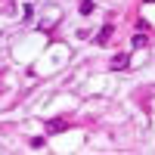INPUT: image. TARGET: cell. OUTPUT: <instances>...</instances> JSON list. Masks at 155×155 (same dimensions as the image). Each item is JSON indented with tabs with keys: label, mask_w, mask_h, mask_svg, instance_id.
Returning a JSON list of instances; mask_svg holds the SVG:
<instances>
[{
	"label": "cell",
	"mask_w": 155,
	"mask_h": 155,
	"mask_svg": "<svg viewBox=\"0 0 155 155\" xmlns=\"http://www.w3.org/2000/svg\"><path fill=\"white\" fill-rule=\"evenodd\" d=\"M127 65V53H118V56H112V62H109V68L112 71H121Z\"/></svg>",
	"instance_id": "cell-1"
},
{
	"label": "cell",
	"mask_w": 155,
	"mask_h": 155,
	"mask_svg": "<svg viewBox=\"0 0 155 155\" xmlns=\"http://www.w3.org/2000/svg\"><path fill=\"white\" fill-rule=\"evenodd\" d=\"M65 127H68L65 121H47V130L50 134H59V130H65Z\"/></svg>",
	"instance_id": "cell-2"
},
{
	"label": "cell",
	"mask_w": 155,
	"mask_h": 155,
	"mask_svg": "<svg viewBox=\"0 0 155 155\" xmlns=\"http://www.w3.org/2000/svg\"><path fill=\"white\" fill-rule=\"evenodd\" d=\"M109 37H112V25H106V28H102V31L96 34V44L102 47V44H106V41H109Z\"/></svg>",
	"instance_id": "cell-3"
},
{
	"label": "cell",
	"mask_w": 155,
	"mask_h": 155,
	"mask_svg": "<svg viewBox=\"0 0 155 155\" xmlns=\"http://www.w3.org/2000/svg\"><path fill=\"white\" fill-rule=\"evenodd\" d=\"M134 47H146V34H143V31H140V34L134 37Z\"/></svg>",
	"instance_id": "cell-4"
},
{
	"label": "cell",
	"mask_w": 155,
	"mask_h": 155,
	"mask_svg": "<svg viewBox=\"0 0 155 155\" xmlns=\"http://www.w3.org/2000/svg\"><path fill=\"white\" fill-rule=\"evenodd\" d=\"M81 12H84V16H87V12H93V0H84V3H81Z\"/></svg>",
	"instance_id": "cell-5"
},
{
	"label": "cell",
	"mask_w": 155,
	"mask_h": 155,
	"mask_svg": "<svg viewBox=\"0 0 155 155\" xmlns=\"http://www.w3.org/2000/svg\"><path fill=\"white\" fill-rule=\"evenodd\" d=\"M31 149H44V137H34L31 140Z\"/></svg>",
	"instance_id": "cell-6"
}]
</instances>
